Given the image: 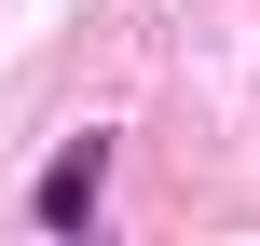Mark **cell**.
Listing matches in <instances>:
<instances>
[{"instance_id":"cell-1","label":"cell","mask_w":260,"mask_h":246,"mask_svg":"<svg viewBox=\"0 0 260 246\" xmlns=\"http://www.w3.org/2000/svg\"><path fill=\"white\" fill-rule=\"evenodd\" d=\"M96 192H110V137H69V151L41 164L27 219H41V233H96Z\"/></svg>"}]
</instances>
